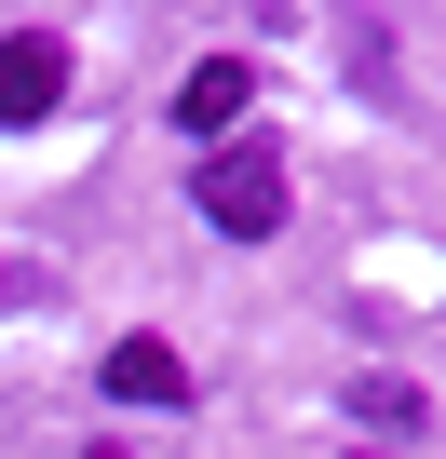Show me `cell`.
Returning a JSON list of instances; mask_svg holds the SVG:
<instances>
[{
  "label": "cell",
  "instance_id": "4",
  "mask_svg": "<svg viewBox=\"0 0 446 459\" xmlns=\"http://www.w3.org/2000/svg\"><path fill=\"white\" fill-rule=\"evenodd\" d=\"M95 392H109V405H189V365H176L162 338H109V365H95Z\"/></svg>",
  "mask_w": 446,
  "mask_h": 459
},
{
  "label": "cell",
  "instance_id": "3",
  "mask_svg": "<svg viewBox=\"0 0 446 459\" xmlns=\"http://www.w3.org/2000/svg\"><path fill=\"white\" fill-rule=\"evenodd\" d=\"M244 108H258V68H244V55H203V68L176 82V135H189V149H231Z\"/></svg>",
  "mask_w": 446,
  "mask_h": 459
},
{
  "label": "cell",
  "instance_id": "6",
  "mask_svg": "<svg viewBox=\"0 0 446 459\" xmlns=\"http://www.w3.org/2000/svg\"><path fill=\"white\" fill-rule=\"evenodd\" d=\"M82 459H136V446H82Z\"/></svg>",
  "mask_w": 446,
  "mask_h": 459
},
{
  "label": "cell",
  "instance_id": "1",
  "mask_svg": "<svg viewBox=\"0 0 446 459\" xmlns=\"http://www.w3.org/2000/svg\"><path fill=\"white\" fill-rule=\"evenodd\" d=\"M189 216L216 230V244H271V230H284V149H258V135L203 149V176H189Z\"/></svg>",
  "mask_w": 446,
  "mask_h": 459
},
{
  "label": "cell",
  "instance_id": "2",
  "mask_svg": "<svg viewBox=\"0 0 446 459\" xmlns=\"http://www.w3.org/2000/svg\"><path fill=\"white\" fill-rule=\"evenodd\" d=\"M55 108H68V41H55V28H0V122L28 135V122H55Z\"/></svg>",
  "mask_w": 446,
  "mask_h": 459
},
{
  "label": "cell",
  "instance_id": "5",
  "mask_svg": "<svg viewBox=\"0 0 446 459\" xmlns=\"http://www.w3.org/2000/svg\"><path fill=\"white\" fill-rule=\"evenodd\" d=\"M352 419H365V432H419L433 405H419L406 378H379V365H365V378H352Z\"/></svg>",
  "mask_w": 446,
  "mask_h": 459
},
{
  "label": "cell",
  "instance_id": "7",
  "mask_svg": "<svg viewBox=\"0 0 446 459\" xmlns=\"http://www.w3.org/2000/svg\"><path fill=\"white\" fill-rule=\"evenodd\" d=\"M352 459H365V446H352Z\"/></svg>",
  "mask_w": 446,
  "mask_h": 459
}]
</instances>
